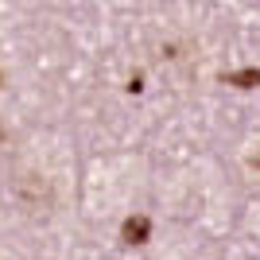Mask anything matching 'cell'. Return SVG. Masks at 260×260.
I'll return each mask as SVG.
<instances>
[{"mask_svg":"<svg viewBox=\"0 0 260 260\" xmlns=\"http://www.w3.org/2000/svg\"><path fill=\"white\" fill-rule=\"evenodd\" d=\"M20 198H23L27 210H47L51 206V186H47V179H39V175L20 179Z\"/></svg>","mask_w":260,"mask_h":260,"instance_id":"6da1fadb","label":"cell"},{"mask_svg":"<svg viewBox=\"0 0 260 260\" xmlns=\"http://www.w3.org/2000/svg\"><path fill=\"white\" fill-rule=\"evenodd\" d=\"M148 233H152V221H148V217H128V221H124V225H120V237L128 241V245H144V241H148Z\"/></svg>","mask_w":260,"mask_h":260,"instance_id":"7a4b0ae2","label":"cell"},{"mask_svg":"<svg viewBox=\"0 0 260 260\" xmlns=\"http://www.w3.org/2000/svg\"><path fill=\"white\" fill-rule=\"evenodd\" d=\"M237 86H249V82H260V70H245V74H233Z\"/></svg>","mask_w":260,"mask_h":260,"instance_id":"3957f363","label":"cell"}]
</instances>
